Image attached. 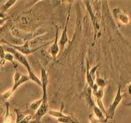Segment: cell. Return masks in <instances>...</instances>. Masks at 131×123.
I'll use <instances>...</instances> for the list:
<instances>
[{
	"mask_svg": "<svg viewBox=\"0 0 131 123\" xmlns=\"http://www.w3.org/2000/svg\"><path fill=\"white\" fill-rule=\"evenodd\" d=\"M41 81H42V102L40 106L36 111L35 114L33 115V118L29 123H41V119L43 115H46L49 106L48 103V96H47V85H48V76L47 73L44 68H41Z\"/></svg>",
	"mask_w": 131,
	"mask_h": 123,
	"instance_id": "obj_1",
	"label": "cell"
},
{
	"mask_svg": "<svg viewBox=\"0 0 131 123\" xmlns=\"http://www.w3.org/2000/svg\"><path fill=\"white\" fill-rule=\"evenodd\" d=\"M1 47H3L4 50H6V51L9 53H11L14 55V58L16 59L17 60L19 61L21 64H23L24 67H26V69H27L28 72V76H29V79L32 80L33 81H34L35 83H37V85H38L39 86H40L42 87V81H41L40 79L38 78L37 77V76L36 75L35 73L33 72V69H32L31 67L29 65V61L27 60V58L25 55H23L20 53L18 52L15 49L12 48V47H10V46H8L6 45H4V46H1Z\"/></svg>",
	"mask_w": 131,
	"mask_h": 123,
	"instance_id": "obj_2",
	"label": "cell"
},
{
	"mask_svg": "<svg viewBox=\"0 0 131 123\" xmlns=\"http://www.w3.org/2000/svg\"><path fill=\"white\" fill-rule=\"evenodd\" d=\"M14 79V85L12 87V88L6 90L3 94H0V104H3L6 102L8 99L13 94V93L17 89L19 86H20L22 84L26 82L27 81L29 80L28 75L22 74L21 73H20L18 71L15 72Z\"/></svg>",
	"mask_w": 131,
	"mask_h": 123,
	"instance_id": "obj_3",
	"label": "cell"
},
{
	"mask_svg": "<svg viewBox=\"0 0 131 123\" xmlns=\"http://www.w3.org/2000/svg\"><path fill=\"white\" fill-rule=\"evenodd\" d=\"M63 105H62V107L61 108L60 110H54L49 109L47 113L51 116L56 118L58 121L61 123H79V120L75 117L71 115H67L62 112L63 108Z\"/></svg>",
	"mask_w": 131,
	"mask_h": 123,
	"instance_id": "obj_4",
	"label": "cell"
},
{
	"mask_svg": "<svg viewBox=\"0 0 131 123\" xmlns=\"http://www.w3.org/2000/svg\"><path fill=\"white\" fill-rule=\"evenodd\" d=\"M122 99L123 96L121 93V87L119 86L118 89V91L116 92V94L115 96L113 101V102L111 104L110 107H109L107 111H107V118L108 119H113V118L115 114V111L116 110V108L118 107L120 102L122 101Z\"/></svg>",
	"mask_w": 131,
	"mask_h": 123,
	"instance_id": "obj_5",
	"label": "cell"
},
{
	"mask_svg": "<svg viewBox=\"0 0 131 123\" xmlns=\"http://www.w3.org/2000/svg\"><path fill=\"white\" fill-rule=\"evenodd\" d=\"M4 44L8 46H10V47H12V48L15 49L16 51H17L18 52L20 53L21 54L24 55H29L31 53H33L35 52L37 50H38L39 49H40L42 47H38V48L36 49H31L29 47V43H28V41H26L23 46H16V45L12 44L9 43L7 41H5L3 42Z\"/></svg>",
	"mask_w": 131,
	"mask_h": 123,
	"instance_id": "obj_6",
	"label": "cell"
},
{
	"mask_svg": "<svg viewBox=\"0 0 131 123\" xmlns=\"http://www.w3.org/2000/svg\"><path fill=\"white\" fill-rule=\"evenodd\" d=\"M49 53L50 55L54 58H56L57 57L58 55L60 53V46H59L58 42V28L56 26V36H55V39L54 40V42L50 47L49 49Z\"/></svg>",
	"mask_w": 131,
	"mask_h": 123,
	"instance_id": "obj_7",
	"label": "cell"
},
{
	"mask_svg": "<svg viewBox=\"0 0 131 123\" xmlns=\"http://www.w3.org/2000/svg\"><path fill=\"white\" fill-rule=\"evenodd\" d=\"M113 14L116 19L123 24H127L130 22V17H129V15L122 11L119 8L114 9Z\"/></svg>",
	"mask_w": 131,
	"mask_h": 123,
	"instance_id": "obj_8",
	"label": "cell"
},
{
	"mask_svg": "<svg viewBox=\"0 0 131 123\" xmlns=\"http://www.w3.org/2000/svg\"><path fill=\"white\" fill-rule=\"evenodd\" d=\"M69 16H70V11H69V14H68L67 20L66 25H65V28H64L63 31L62 33H61V38H60V41H59V46H60V49L61 50L64 48L65 44L67 43L69 38H68V35H67V26H68V22H69Z\"/></svg>",
	"mask_w": 131,
	"mask_h": 123,
	"instance_id": "obj_9",
	"label": "cell"
},
{
	"mask_svg": "<svg viewBox=\"0 0 131 123\" xmlns=\"http://www.w3.org/2000/svg\"><path fill=\"white\" fill-rule=\"evenodd\" d=\"M92 108H93L95 115L96 117L101 122V123H105L107 121V119L106 117V115H104L103 111H102L97 105H95Z\"/></svg>",
	"mask_w": 131,
	"mask_h": 123,
	"instance_id": "obj_10",
	"label": "cell"
},
{
	"mask_svg": "<svg viewBox=\"0 0 131 123\" xmlns=\"http://www.w3.org/2000/svg\"><path fill=\"white\" fill-rule=\"evenodd\" d=\"M8 35H9V33L7 24H5L0 28V43H3L5 41H7L6 37Z\"/></svg>",
	"mask_w": 131,
	"mask_h": 123,
	"instance_id": "obj_11",
	"label": "cell"
},
{
	"mask_svg": "<svg viewBox=\"0 0 131 123\" xmlns=\"http://www.w3.org/2000/svg\"><path fill=\"white\" fill-rule=\"evenodd\" d=\"M86 78L87 85L92 89V87H93V86L95 84V79L91 75L90 73V66L88 62H87L86 76Z\"/></svg>",
	"mask_w": 131,
	"mask_h": 123,
	"instance_id": "obj_12",
	"label": "cell"
},
{
	"mask_svg": "<svg viewBox=\"0 0 131 123\" xmlns=\"http://www.w3.org/2000/svg\"><path fill=\"white\" fill-rule=\"evenodd\" d=\"M16 1H8L5 3L4 5H3L2 6L0 7V11L2 12L5 13L10 7L13 6V5L16 3Z\"/></svg>",
	"mask_w": 131,
	"mask_h": 123,
	"instance_id": "obj_13",
	"label": "cell"
},
{
	"mask_svg": "<svg viewBox=\"0 0 131 123\" xmlns=\"http://www.w3.org/2000/svg\"><path fill=\"white\" fill-rule=\"evenodd\" d=\"M42 102V99L41 98L40 99H38L37 101H34V102H32L31 104L29 105V108L31 110H33V111H37L38 110V108H39V106H40L41 103Z\"/></svg>",
	"mask_w": 131,
	"mask_h": 123,
	"instance_id": "obj_14",
	"label": "cell"
},
{
	"mask_svg": "<svg viewBox=\"0 0 131 123\" xmlns=\"http://www.w3.org/2000/svg\"><path fill=\"white\" fill-rule=\"evenodd\" d=\"M95 83L99 88H104V87L106 86V82L105 81L104 79H102V78H99V77H97V78H95Z\"/></svg>",
	"mask_w": 131,
	"mask_h": 123,
	"instance_id": "obj_15",
	"label": "cell"
},
{
	"mask_svg": "<svg viewBox=\"0 0 131 123\" xmlns=\"http://www.w3.org/2000/svg\"><path fill=\"white\" fill-rule=\"evenodd\" d=\"M32 118H33V115L28 114V115H26L22 120L17 122H15V123H29V122L31 121Z\"/></svg>",
	"mask_w": 131,
	"mask_h": 123,
	"instance_id": "obj_16",
	"label": "cell"
},
{
	"mask_svg": "<svg viewBox=\"0 0 131 123\" xmlns=\"http://www.w3.org/2000/svg\"><path fill=\"white\" fill-rule=\"evenodd\" d=\"M88 119H89L90 122V123H101V122L95 116L93 115V114H90L89 115L88 117Z\"/></svg>",
	"mask_w": 131,
	"mask_h": 123,
	"instance_id": "obj_17",
	"label": "cell"
},
{
	"mask_svg": "<svg viewBox=\"0 0 131 123\" xmlns=\"http://www.w3.org/2000/svg\"><path fill=\"white\" fill-rule=\"evenodd\" d=\"M14 58V56L11 53H6L5 54V60H8V61H11L12 63L14 64V61H13V60Z\"/></svg>",
	"mask_w": 131,
	"mask_h": 123,
	"instance_id": "obj_18",
	"label": "cell"
},
{
	"mask_svg": "<svg viewBox=\"0 0 131 123\" xmlns=\"http://www.w3.org/2000/svg\"><path fill=\"white\" fill-rule=\"evenodd\" d=\"M8 19V17H5V18H3V19H0V26H3L5 24V22Z\"/></svg>",
	"mask_w": 131,
	"mask_h": 123,
	"instance_id": "obj_19",
	"label": "cell"
},
{
	"mask_svg": "<svg viewBox=\"0 0 131 123\" xmlns=\"http://www.w3.org/2000/svg\"><path fill=\"white\" fill-rule=\"evenodd\" d=\"M5 17H7L6 14L0 11V19H3V18H5Z\"/></svg>",
	"mask_w": 131,
	"mask_h": 123,
	"instance_id": "obj_20",
	"label": "cell"
},
{
	"mask_svg": "<svg viewBox=\"0 0 131 123\" xmlns=\"http://www.w3.org/2000/svg\"><path fill=\"white\" fill-rule=\"evenodd\" d=\"M127 92L130 96H131V82L129 84V85L128 86V88H127Z\"/></svg>",
	"mask_w": 131,
	"mask_h": 123,
	"instance_id": "obj_21",
	"label": "cell"
}]
</instances>
